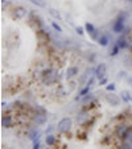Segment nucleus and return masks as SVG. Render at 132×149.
I'll list each match as a JSON object with an SVG mask.
<instances>
[{"instance_id": "2eb2a0df", "label": "nucleus", "mask_w": 132, "mask_h": 149, "mask_svg": "<svg viewBox=\"0 0 132 149\" xmlns=\"http://www.w3.org/2000/svg\"><path fill=\"white\" fill-rule=\"evenodd\" d=\"M116 45L120 48V49H126V48L128 46V44H127V41H126V38H124V37H120V38H118V41H116Z\"/></svg>"}, {"instance_id": "bb28decb", "label": "nucleus", "mask_w": 132, "mask_h": 149, "mask_svg": "<svg viewBox=\"0 0 132 149\" xmlns=\"http://www.w3.org/2000/svg\"><path fill=\"white\" fill-rule=\"evenodd\" d=\"M94 82H95V77H91L87 81V84H86V86H93V83H94Z\"/></svg>"}, {"instance_id": "20e7f679", "label": "nucleus", "mask_w": 132, "mask_h": 149, "mask_svg": "<svg viewBox=\"0 0 132 149\" xmlns=\"http://www.w3.org/2000/svg\"><path fill=\"white\" fill-rule=\"evenodd\" d=\"M129 129H131V128L127 127L126 124H119V125L116 127V131H115V133H116L118 137H120V139L124 140V139L127 137V135H128Z\"/></svg>"}, {"instance_id": "4468645a", "label": "nucleus", "mask_w": 132, "mask_h": 149, "mask_svg": "<svg viewBox=\"0 0 132 149\" xmlns=\"http://www.w3.org/2000/svg\"><path fill=\"white\" fill-rule=\"evenodd\" d=\"M120 98H122L123 102H126V103H129L132 102V95L128 93V91H122V94H120Z\"/></svg>"}, {"instance_id": "a211bd4d", "label": "nucleus", "mask_w": 132, "mask_h": 149, "mask_svg": "<svg viewBox=\"0 0 132 149\" xmlns=\"http://www.w3.org/2000/svg\"><path fill=\"white\" fill-rule=\"evenodd\" d=\"M119 50H120V48L116 44H115V45H114V48H112V50L110 52V56H112V57H114V56H116V54L119 53Z\"/></svg>"}, {"instance_id": "dca6fc26", "label": "nucleus", "mask_w": 132, "mask_h": 149, "mask_svg": "<svg viewBox=\"0 0 132 149\" xmlns=\"http://www.w3.org/2000/svg\"><path fill=\"white\" fill-rule=\"evenodd\" d=\"M33 4H36L37 7H40V8H45L46 7V3H45V0H31Z\"/></svg>"}, {"instance_id": "5701e85b", "label": "nucleus", "mask_w": 132, "mask_h": 149, "mask_svg": "<svg viewBox=\"0 0 132 149\" xmlns=\"http://www.w3.org/2000/svg\"><path fill=\"white\" fill-rule=\"evenodd\" d=\"M93 98H94V96H93V94H90V93H88L87 95H85V98H83V102L86 103V102H88V100H91Z\"/></svg>"}, {"instance_id": "c756f323", "label": "nucleus", "mask_w": 132, "mask_h": 149, "mask_svg": "<svg viewBox=\"0 0 132 149\" xmlns=\"http://www.w3.org/2000/svg\"><path fill=\"white\" fill-rule=\"evenodd\" d=\"M124 74H126V73H122V71H120V73H119V77H120V78L124 77Z\"/></svg>"}, {"instance_id": "7ed1b4c3", "label": "nucleus", "mask_w": 132, "mask_h": 149, "mask_svg": "<svg viewBox=\"0 0 132 149\" xmlns=\"http://www.w3.org/2000/svg\"><path fill=\"white\" fill-rule=\"evenodd\" d=\"M124 17H126V15H123V16L120 15L119 19L114 22V25H112L114 33H122V32H124Z\"/></svg>"}, {"instance_id": "0eeeda50", "label": "nucleus", "mask_w": 132, "mask_h": 149, "mask_svg": "<svg viewBox=\"0 0 132 149\" xmlns=\"http://www.w3.org/2000/svg\"><path fill=\"white\" fill-rule=\"evenodd\" d=\"M27 13H28V10L25 7H16L13 10V17L15 19H22L27 16Z\"/></svg>"}, {"instance_id": "393cba45", "label": "nucleus", "mask_w": 132, "mask_h": 149, "mask_svg": "<svg viewBox=\"0 0 132 149\" xmlns=\"http://www.w3.org/2000/svg\"><path fill=\"white\" fill-rule=\"evenodd\" d=\"M76 32L79 34V36H82V34L85 33V29L82 28V27H77V28H76Z\"/></svg>"}, {"instance_id": "ddd939ff", "label": "nucleus", "mask_w": 132, "mask_h": 149, "mask_svg": "<svg viewBox=\"0 0 132 149\" xmlns=\"http://www.w3.org/2000/svg\"><path fill=\"white\" fill-rule=\"evenodd\" d=\"M56 141H57L56 136H54V135H52V133H49V135L46 136V139H45V143H46L48 146L54 145V144H56Z\"/></svg>"}, {"instance_id": "412c9836", "label": "nucleus", "mask_w": 132, "mask_h": 149, "mask_svg": "<svg viewBox=\"0 0 132 149\" xmlns=\"http://www.w3.org/2000/svg\"><path fill=\"white\" fill-rule=\"evenodd\" d=\"M52 27H53V28H54V31H56V32H58V33H61V32H62V28H61V27H60V25H58V24H57L56 21H52Z\"/></svg>"}, {"instance_id": "7c9ffc66", "label": "nucleus", "mask_w": 132, "mask_h": 149, "mask_svg": "<svg viewBox=\"0 0 132 149\" xmlns=\"http://www.w3.org/2000/svg\"><path fill=\"white\" fill-rule=\"evenodd\" d=\"M129 3H131V4H132V0H129Z\"/></svg>"}, {"instance_id": "b1692460", "label": "nucleus", "mask_w": 132, "mask_h": 149, "mask_svg": "<svg viewBox=\"0 0 132 149\" xmlns=\"http://www.w3.org/2000/svg\"><path fill=\"white\" fill-rule=\"evenodd\" d=\"M40 148H41L40 140H36V141H33V149H40Z\"/></svg>"}, {"instance_id": "f03ea898", "label": "nucleus", "mask_w": 132, "mask_h": 149, "mask_svg": "<svg viewBox=\"0 0 132 149\" xmlns=\"http://www.w3.org/2000/svg\"><path fill=\"white\" fill-rule=\"evenodd\" d=\"M73 127V120L70 118H63L58 121V125H57V129L60 131L61 133H66L69 132Z\"/></svg>"}, {"instance_id": "423d86ee", "label": "nucleus", "mask_w": 132, "mask_h": 149, "mask_svg": "<svg viewBox=\"0 0 132 149\" xmlns=\"http://www.w3.org/2000/svg\"><path fill=\"white\" fill-rule=\"evenodd\" d=\"M106 100H107V103H110L111 106L116 107V106H119L120 104L122 98H119L118 95H115L114 93H111V94H108V95H106Z\"/></svg>"}, {"instance_id": "a878e982", "label": "nucleus", "mask_w": 132, "mask_h": 149, "mask_svg": "<svg viewBox=\"0 0 132 149\" xmlns=\"http://www.w3.org/2000/svg\"><path fill=\"white\" fill-rule=\"evenodd\" d=\"M107 82H108V79H107V77H104V78H102L101 81H99V84H101V86H104Z\"/></svg>"}, {"instance_id": "f8f14e48", "label": "nucleus", "mask_w": 132, "mask_h": 149, "mask_svg": "<svg viewBox=\"0 0 132 149\" xmlns=\"http://www.w3.org/2000/svg\"><path fill=\"white\" fill-rule=\"evenodd\" d=\"M77 74H78V67H77V66H70V67L67 69V71H66V77L67 78L76 77Z\"/></svg>"}, {"instance_id": "6e6552de", "label": "nucleus", "mask_w": 132, "mask_h": 149, "mask_svg": "<svg viewBox=\"0 0 132 149\" xmlns=\"http://www.w3.org/2000/svg\"><path fill=\"white\" fill-rule=\"evenodd\" d=\"M94 73H95V77L101 81L102 78L106 77V65H104V63H99V65L95 67Z\"/></svg>"}, {"instance_id": "f257e3e1", "label": "nucleus", "mask_w": 132, "mask_h": 149, "mask_svg": "<svg viewBox=\"0 0 132 149\" xmlns=\"http://www.w3.org/2000/svg\"><path fill=\"white\" fill-rule=\"evenodd\" d=\"M57 79H58V74H57V71L53 70V69H48V70H45V71L42 73V81L46 84L54 83Z\"/></svg>"}, {"instance_id": "f3484780", "label": "nucleus", "mask_w": 132, "mask_h": 149, "mask_svg": "<svg viewBox=\"0 0 132 149\" xmlns=\"http://www.w3.org/2000/svg\"><path fill=\"white\" fill-rule=\"evenodd\" d=\"M88 93H90V86H86L85 88H82V90L79 91V96H78V98H77V99H79V98H82V96L87 95Z\"/></svg>"}, {"instance_id": "cd10ccee", "label": "nucleus", "mask_w": 132, "mask_h": 149, "mask_svg": "<svg viewBox=\"0 0 132 149\" xmlns=\"http://www.w3.org/2000/svg\"><path fill=\"white\" fill-rule=\"evenodd\" d=\"M120 149H132V145L131 144H124V145L120 146Z\"/></svg>"}, {"instance_id": "2f4dec72", "label": "nucleus", "mask_w": 132, "mask_h": 149, "mask_svg": "<svg viewBox=\"0 0 132 149\" xmlns=\"http://www.w3.org/2000/svg\"><path fill=\"white\" fill-rule=\"evenodd\" d=\"M3 1H5V0H3Z\"/></svg>"}, {"instance_id": "c85d7f7f", "label": "nucleus", "mask_w": 132, "mask_h": 149, "mask_svg": "<svg viewBox=\"0 0 132 149\" xmlns=\"http://www.w3.org/2000/svg\"><path fill=\"white\" fill-rule=\"evenodd\" d=\"M52 131H53V127H49V128H46V133H50Z\"/></svg>"}, {"instance_id": "6ab92c4d", "label": "nucleus", "mask_w": 132, "mask_h": 149, "mask_svg": "<svg viewBox=\"0 0 132 149\" xmlns=\"http://www.w3.org/2000/svg\"><path fill=\"white\" fill-rule=\"evenodd\" d=\"M49 13H50L52 16H53L54 19H58V20H61V15H60V12H57L56 10H49Z\"/></svg>"}, {"instance_id": "1a4fd4ad", "label": "nucleus", "mask_w": 132, "mask_h": 149, "mask_svg": "<svg viewBox=\"0 0 132 149\" xmlns=\"http://www.w3.org/2000/svg\"><path fill=\"white\" fill-rule=\"evenodd\" d=\"M13 124V119L11 115H4L3 119H1V125L4 128H11Z\"/></svg>"}, {"instance_id": "9b49d317", "label": "nucleus", "mask_w": 132, "mask_h": 149, "mask_svg": "<svg viewBox=\"0 0 132 149\" xmlns=\"http://www.w3.org/2000/svg\"><path fill=\"white\" fill-rule=\"evenodd\" d=\"M98 44L101 45V46H107L108 45V42H110V37L107 36V34H101L99 36V38H98Z\"/></svg>"}, {"instance_id": "4be33fe9", "label": "nucleus", "mask_w": 132, "mask_h": 149, "mask_svg": "<svg viewBox=\"0 0 132 149\" xmlns=\"http://www.w3.org/2000/svg\"><path fill=\"white\" fill-rule=\"evenodd\" d=\"M124 140H126V141H127L128 144H131V145H132V129H129L128 135H127V137H126Z\"/></svg>"}, {"instance_id": "9d476101", "label": "nucleus", "mask_w": 132, "mask_h": 149, "mask_svg": "<svg viewBox=\"0 0 132 149\" xmlns=\"http://www.w3.org/2000/svg\"><path fill=\"white\" fill-rule=\"evenodd\" d=\"M33 120H35V123L37 125H42V124H45V121H46V115H45V114H37V115H35Z\"/></svg>"}, {"instance_id": "aec40b11", "label": "nucleus", "mask_w": 132, "mask_h": 149, "mask_svg": "<svg viewBox=\"0 0 132 149\" xmlns=\"http://www.w3.org/2000/svg\"><path fill=\"white\" fill-rule=\"evenodd\" d=\"M115 88H116L115 83H108V84L106 86V90L108 91V93H114V91H115Z\"/></svg>"}, {"instance_id": "39448f33", "label": "nucleus", "mask_w": 132, "mask_h": 149, "mask_svg": "<svg viewBox=\"0 0 132 149\" xmlns=\"http://www.w3.org/2000/svg\"><path fill=\"white\" fill-rule=\"evenodd\" d=\"M85 31L91 36L93 40H98V38H99V33H98L97 28L94 27V24H91V22H86L85 24Z\"/></svg>"}]
</instances>
